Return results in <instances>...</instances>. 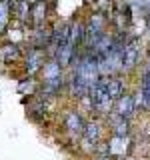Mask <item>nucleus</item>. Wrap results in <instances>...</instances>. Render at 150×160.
<instances>
[{
  "instance_id": "0eeeda50",
  "label": "nucleus",
  "mask_w": 150,
  "mask_h": 160,
  "mask_svg": "<svg viewBox=\"0 0 150 160\" xmlns=\"http://www.w3.org/2000/svg\"><path fill=\"white\" fill-rule=\"evenodd\" d=\"M106 122L110 126V132H112V136H130V120L122 118L120 114H116L112 110V112L106 116Z\"/></svg>"
},
{
  "instance_id": "6e6552de",
  "label": "nucleus",
  "mask_w": 150,
  "mask_h": 160,
  "mask_svg": "<svg viewBox=\"0 0 150 160\" xmlns=\"http://www.w3.org/2000/svg\"><path fill=\"white\" fill-rule=\"evenodd\" d=\"M106 150L112 158H124L130 150V136H112L106 142Z\"/></svg>"
},
{
  "instance_id": "ddd939ff",
  "label": "nucleus",
  "mask_w": 150,
  "mask_h": 160,
  "mask_svg": "<svg viewBox=\"0 0 150 160\" xmlns=\"http://www.w3.org/2000/svg\"><path fill=\"white\" fill-rule=\"evenodd\" d=\"M10 14H12V10H10V4H8V2H0V34H2V30L6 28Z\"/></svg>"
},
{
  "instance_id": "423d86ee",
  "label": "nucleus",
  "mask_w": 150,
  "mask_h": 160,
  "mask_svg": "<svg viewBox=\"0 0 150 160\" xmlns=\"http://www.w3.org/2000/svg\"><path fill=\"white\" fill-rule=\"evenodd\" d=\"M136 100H138L140 108H144V110L150 112V62L142 70V76H140V90H138Z\"/></svg>"
},
{
  "instance_id": "7ed1b4c3",
  "label": "nucleus",
  "mask_w": 150,
  "mask_h": 160,
  "mask_svg": "<svg viewBox=\"0 0 150 160\" xmlns=\"http://www.w3.org/2000/svg\"><path fill=\"white\" fill-rule=\"evenodd\" d=\"M140 60V42L138 38H128L126 46H124V54H122V72L128 74L138 66Z\"/></svg>"
},
{
  "instance_id": "1a4fd4ad",
  "label": "nucleus",
  "mask_w": 150,
  "mask_h": 160,
  "mask_svg": "<svg viewBox=\"0 0 150 160\" xmlns=\"http://www.w3.org/2000/svg\"><path fill=\"white\" fill-rule=\"evenodd\" d=\"M84 38H86V24L82 20H76V22L70 24V44L76 50H82Z\"/></svg>"
},
{
  "instance_id": "9d476101",
  "label": "nucleus",
  "mask_w": 150,
  "mask_h": 160,
  "mask_svg": "<svg viewBox=\"0 0 150 160\" xmlns=\"http://www.w3.org/2000/svg\"><path fill=\"white\" fill-rule=\"evenodd\" d=\"M46 8H48L46 0H38V2H34L32 6H30V16H28V20L36 28L44 26V22H46Z\"/></svg>"
},
{
  "instance_id": "9b49d317",
  "label": "nucleus",
  "mask_w": 150,
  "mask_h": 160,
  "mask_svg": "<svg viewBox=\"0 0 150 160\" xmlns=\"http://www.w3.org/2000/svg\"><path fill=\"white\" fill-rule=\"evenodd\" d=\"M108 94H110V98H112L114 102L126 94V84H124V80L120 78V76L108 78Z\"/></svg>"
},
{
  "instance_id": "f257e3e1",
  "label": "nucleus",
  "mask_w": 150,
  "mask_h": 160,
  "mask_svg": "<svg viewBox=\"0 0 150 160\" xmlns=\"http://www.w3.org/2000/svg\"><path fill=\"white\" fill-rule=\"evenodd\" d=\"M100 138H102V124L100 120H88L86 126H84V134L80 138V144L86 152H92V150H98Z\"/></svg>"
},
{
  "instance_id": "f03ea898",
  "label": "nucleus",
  "mask_w": 150,
  "mask_h": 160,
  "mask_svg": "<svg viewBox=\"0 0 150 160\" xmlns=\"http://www.w3.org/2000/svg\"><path fill=\"white\" fill-rule=\"evenodd\" d=\"M84 126H86V120L80 116L78 110H68L64 114V130L68 132V136L72 140H80L84 134Z\"/></svg>"
},
{
  "instance_id": "f8f14e48",
  "label": "nucleus",
  "mask_w": 150,
  "mask_h": 160,
  "mask_svg": "<svg viewBox=\"0 0 150 160\" xmlns=\"http://www.w3.org/2000/svg\"><path fill=\"white\" fill-rule=\"evenodd\" d=\"M0 54H2V60H4V62L10 64L12 60H16V58H18L20 48L16 46V44H8V46H4L2 50H0Z\"/></svg>"
},
{
  "instance_id": "4468645a",
  "label": "nucleus",
  "mask_w": 150,
  "mask_h": 160,
  "mask_svg": "<svg viewBox=\"0 0 150 160\" xmlns=\"http://www.w3.org/2000/svg\"><path fill=\"white\" fill-rule=\"evenodd\" d=\"M94 160H114V158L110 156V154H98V156L94 158Z\"/></svg>"
},
{
  "instance_id": "2eb2a0df",
  "label": "nucleus",
  "mask_w": 150,
  "mask_h": 160,
  "mask_svg": "<svg viewBox=\"0 0 150 160\" xmlns=\"http://www.w3.org/2000/svg\"><path fill=\"white\" fill-rule=\"evenodd\" d=\"M26 2L30 4V6H32V4H34V2H38V0H26Z\"/></svg>"
},
{
  "instance_id": "dca6fc26",
  "label": "nucleus",
  "mask_w": 150,
  "mask_h": 160,
  "mask_svg": "<svg viewBox=\"0 0 150 160\" xmlns=\"http://www.w3.org/2000/svg\"><path fill=\"white\" fill-rule=\"evenodd\" d=\"M0 2H8V0H0Z\"/></svg>"
},
{
  "instance_id": "39448f33",
  "label": "nucleus",
  "mask_w": 150,
  "mask_h": 160,
  "mask_svg": "<svg viewBox=\"0 0 150 160\" xmlns=\"http://www.w3.org/2000/svg\"><path fill=\"white\" fill-rule=\"evenodd\" d=\"M46 50H42V48H32V50H28V54H26V64H24V68H26V72L32 76V74H36L40 72V70L44 68V64H46Z\"/></svg>"
},
{
  "instance_id": "20e7f679",
  "label": "nucleus",
  "mask_w": 150,
  "mask_h": 160,
  "mask_svg": "<svg viewBox=\"0 0 150 160\" xmlns=\"http://www.w3.org/2000/svg\"><path fill=\"white\" fill-rule=\"evenodd\" d=\"M138 108H140V104H138L136 96H134V94H130V92H126L122 98H118L116 102H114V112L120 114V116L126 118V120L132 118L134 114L138 112Z\"/></svg>"
}]
</instances>
